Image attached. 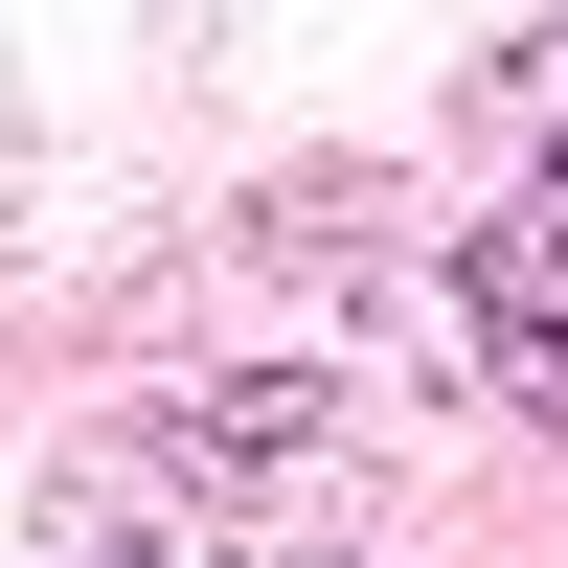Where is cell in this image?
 <instances>
[{"instance_id": "obj_1", "label": "cell", "mask_w": 568, "mask_h": 568, "mask_svg": "<svg viewBox=\"0 0 568 568\" xmlns=\"http://www.w3.org/2000/svg\"><path fill=\"white\" fill-rule=\"evenodd\" d=\"M455 296H478V364H500V387H546V409H568V205L478 227V273H455Z\"/></svg>"}, {"instance_id": "obj_2", "label": "cell", "mask_w": 568, "mask_h": 568, "mask_svg": "<svg viewBox=\"0 0 568 568\" xmlns=\"http://www.w3.org/2000/svg\"><path fill=\"white\" fill-rule=\"evenodd\" d=\"M546 205H568V136H546Z\"/></svg>"}]
</instances>
